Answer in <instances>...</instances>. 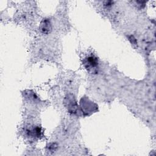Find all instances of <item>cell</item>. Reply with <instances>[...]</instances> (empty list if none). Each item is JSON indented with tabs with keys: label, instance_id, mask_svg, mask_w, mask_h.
<instances>
[{
	"label": "cell",
	"instance_id": "cell-1",
	"mask_svg": "<svg viewBox=\"0 0 156 156\" xmlns=\"http://www.w3.org/2000/svg\"><path fill=\"white\" fill-rule=\"evenodd\" d=\"M40 29H41V30L42 31V32L45 33V34L49 33L50 32V30H51V24L49 21L48 20H43L41 23Z\"/></svg>",
	"mask_w": 156,
	"mask_h": 156
}]
</instances>
